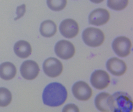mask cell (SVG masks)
<instances>
[{"label":"cell","instance_id":"6da1fadb","mask_svg":"<svg viewBox=\"0 0 133 112\" xmlns=\"http://www.w3.org/2000/svg\"><path fill=\"white\" fill-rule=\"evenodd\" d=\"M67 96L66 89L63 85L57 82H52L46 86L42 95L44 104L53 107L63 105Z\"/></svg>","mask_w":133,"mask_h":112},{"label":"cell","instance_id":"7a4b0ae2","mask_svg":"<svg viewBox=\"0 0 133 112\" xmlns=\"http://www.w3.org/2000/svg\"><path fill=\"white\" fill-rule=\"evenodd\" d=\"M107 103L113 112H131L133 101L130 96L125 92H117L108 97Z\"/></svg>","mask_w":133,"mask_h":112},{"label":"cell","instance_id":"3957f363","mask_svg":"<svg viewBox=\"0 0 133 112\" xmlns=\"http://www.w3.org/2000/svg\"><path fill=\"white\" fill-rule=\"evenodd\" d=\"M85 43L92 47H96L102 44L105 40V36L102 31L94 27L85 29L82 35Z\"/></svg>","mask_w":133,"mask_h":112},{"label":"cell","instance_id":"277c9868","mask_svg":"<svg viewBox=\"0 0 133 112\" xmlns=\"http://www.w3.org/2000/svg\"><path fill=\"white\" fill-rule=\"evenodd\" d=\"M131 41L126 37H117L112 43L114 51L120 57H125L129 55L131 52Z\"/></svg>","mask_w":133,"mask_h":112},{"label":"cell","instance_id":"5b68a950","mask_svg":"<svg viewBox=\"0 0 133 112\" xmlns=\"http://www.w3.org/2000/svg\"><path fill=\"white\" fill-rule=\"evenodd\" d=\"M56 54L63 60H68L71 58L75 53V48L71 42L62 40L58 41L55 46Z\"/></svg>","mask_w":133,"mask_h":112},{"label":"cell","instance_id":"8992f818","mask_svg":"<svg viewBox=\"0 0 133 112\" xmlns=\"http://www.w3.org/2000/svg\"><path fill=\"white\" fill-rule=\"evenodd\" d=\"M43 70L47 76L50 78H56L62 73L63 71V64L57 58H49L44 61Z\"/></svg>","mask_w":133,"mask_h":112},{"label":"cell","instance_id":"52a82bcc","mask_svg":"<svg viewBox=\"0 0 133 112\" xmlns=\"http://www.w3.org/2000/svg\"><path fill=\"white\" fill-rule=\"evenodd\" d=\"M74 96L81 101H86L91 97L92 90L86 82L79 81L75 82L72 88Z\"/></svg>","mask_w":133,"mask_h":112},{"label":"cell","instance_id":"ba28073f","mask_svg":"<svg viewBox=\"0 0 133 112\" xmlns=\"http://www.w3.org/2000/svg\"><path fill=\"white\" fill-rule=\"evenodd\" d=\"M90 81L94 88L98 89H103L109 86L110 78L109 74L105 71L96 70L92 74Z\"/></svg>","mask_w":133,"mask_h":112},{"label":"cell","instance_id":"9c48e42d","mask_svg":"<svg viewBox=\"0 0 133 112\" xmlns=\"http://www.w3.org/2000/svg\"><path fill=\"white\" fill-rule=\"evenodd\" d=\"M61 34L66 38L71 39L77 36L79 32L78 24L72 19H67L61 22L59 26Z\"/></svg>","mask_w":133,"mask_h":112},{"label":"cell","instance_id":"30bf717a","mask_svg":"<svg viewBox=\"0 0 133 112\" xmlns=\"http://www.w3.org/2000/svg\"><path fill=\"white\" fill-rule=\"evenodd\" d=\"M20 71L24 78L27 80H33L38 75L39 67L35 61L28 60L24 61L22 65Z\"/></svg>","mask_w":133,"mask_h":112},{"label":"cell","instance_id":"8fae6325","mask_svg":"<svg viewBox=\"0 0 133 112\" xmlns=\"http://www.w3.org/2000/svg\"><path fill=\"white\" fill-rule=\"evenodd\" d=\"M110 18L109 11L104 9L98 8L92 11L89 16V24L94 25H102L106 23Z\"/></svg>","mask_w":133,"mask_h":112},{"label":"cell","instance_id":"7c38bea8","mask_svg":"<svg viewBox=\"0 0 133 112\" xmlns=\"http://www.w3.org/2000/svg\"><path fill=\"white\" fill-rule=\"evenodd\" d=\"M106 67L110 73L117 76L123 75L127 69L125 62L116 57L112 58L109 59L106 63Z\"/></svg>","mask_w":133,"mask_h":112},{"label":"cell","instance_id":"4fadbf2b","mask_svg":"<svg viewBox=\"0 0 133 112\" xmlns=\"http://www.w3.org/2000/svg\"><path fill=\"white\" fill-rule=\"evenodd\" d=\"M15 53L22 58H25L31 55L32 48L30 44L24 40H20L15 44L14 47Z\"/></svg>","mask_w":133,"mask_h":112},{"label":"cell","instance_id":"5bb4252c","mask_svg":"<svg viewBox=\"0 0 133 112\" xmlns=\"http://www.w3.org/2000/svg\"><path fill=\"white\" fill-rule=\"evenodd\" d=\"M17 69L15 65L10 62H5L0 65V77L5 80H10L15 77Z\"/></svg>","mask_w":133,"mask_h":112},{"label":"cell","instance_id":"9a60e30c","mask_svg":"<svg viewBox=\"0 0 133 112\" xmlns=\"http://www.w3.org/2000/svg\"><path fill=\"white\" fill-rule=\"evenodd\" d=\"M39 30L43 36L50 37L56 34L57 30V27L53 21L46 20L42 23Z\"/></svg>","mask_w":133,"mask_h":112},{"label":"cell","instance_id":"2e32d148","mask_svg":"<svg viewBox=\"0 0 133 112\" xmlns=\"http://www.w3.org/2000/svg\"><path fill=\"white\" fill-rule=\"evenodd\" d=\"M110 94L106 92H102L98 94L95 99V105L96 108L102 112H110L107 103V100Z\"/></svg>","mask_w":133,"mask_h":112},{"label":"cell","instance_id":"e0dca14e","mask_svg":"<svg viewBox=\"0 0 133 112\" xmlns=\"http://www.w3.org/2000/svg\"><path fill=\"white\" fill-rule=\"evenodd\" d=\"M11 100L12 95L10 90L4 87L0 88V107L7 106Z\"/></svg>","mask_w":133,"mask_h":112},{"label":"cell","instance_id":"ac0fdd59","mask_svg":"<svg viewBox=\"0 0 133 112\" xmlns=\"http://www.w3.org/2000/svg\"><path fill=\"white\" fill-rule=\"evenodd\" d=\"M128 0H108V7L115 11H121L126 8L128 4Z\"/></svg>","mask_w":133,"mask_h":112},{"label":"cell","instance_id":"d6986e66","mask_svg":"<svg viewBox=\"0 0 133 112\" xmlns=\"http://www.w3.org/2000/svg\"><path fill=\"white\" fill-rule=\"evenodd\" d=\"M46 3L50 9L58 11L65 8L66 5L67 0H47Z\"/></svg>","mask_w":133,"mask_h":112},{"label":"cell","instance_id":"ffe728a7","mask_svg":"<svg viewBox=\"0 0 133 112\" xmlns=\"http://www.w3.org/2000/svg\"><path fill=\"white\" fill-rule=\"evenodd\" d=\"M26 6L25 5H22L20 6L17 7V11H16V14L17 17L15 18V20H16L19 19L22 17L24 15L26 11Z\"/></svg>","mask_w":133,"mask_h":112},{"label":"cell","instance_id":"44dd1931","mask_svg":"<svg viewBox=\"0 0 133 112\" xmlns=\"http://www.w3.org/2000/svg\"><path fill=\"white\" fill-rule=\"evenodd\" d=\"M79 112L78 107L74 104H68L66 105L63 109V112Z\"/></svg>","mask_w":133,"mask_h":112},{"label":"cell","instance_id":"7402d4cb","mask_svg":"<svg viewBox=\"0 0 133 112\" xmlns=\"http://www.w3.org/2000/svg\"><path fill=\"white\" fill-rule=\"evenodd\" d=\"M91 2L96 4H99L103 1L104 0H90Z\"/></svg>","mask_w":133,"mask_h":112}]
</instances>
